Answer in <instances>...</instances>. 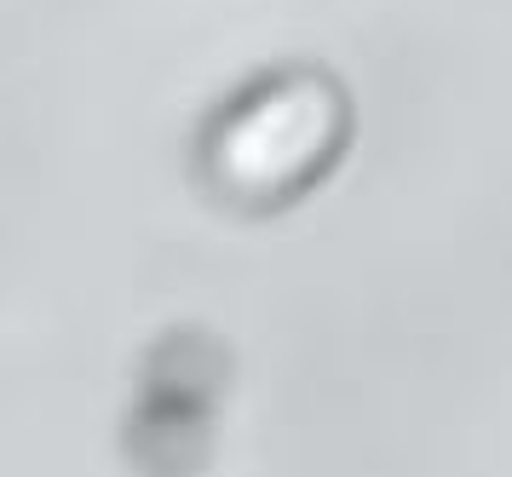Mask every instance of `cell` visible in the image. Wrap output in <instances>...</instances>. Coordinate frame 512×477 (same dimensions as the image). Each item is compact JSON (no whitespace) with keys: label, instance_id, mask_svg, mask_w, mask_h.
I'll list each match as a JSON object with an SVG mask.
<instances>
[{"label":"cell","instance_id":"1","mask_svg":"<svg viewBox=\"0 0 512 477\" xmlns=\"http://www.w3.org/2000/svg\"><path fill=\"white\" fill-rule=\"evenodd\" d=\"M357 138L351 87L328 64L288 58L219 98L196 138V179L219 207L271 219L323 190Z\"/></svg>","mask_w":512,"mask_h":477}]
</instances>
